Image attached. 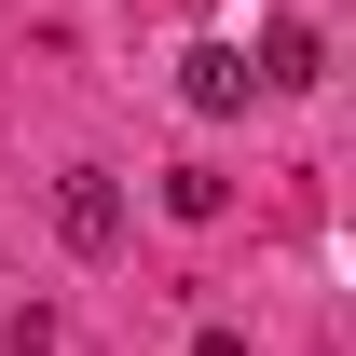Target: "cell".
<instances>
[{
  "instance_id": "cell-1",
  "label": "cell",
  "mask_w": 356,
  "mask_h": 356,
  "mask_svg": "<svg viewBox=\"0 0 356 356\" xmlns=\"http://www.w3.org/2000/svg\"><path fill=\"white\" fill-rule=\"evenodd\" d=\"M55 233H69L83 261H110V247H124V178H110V165H69V178H55Z\"/></svg>"
},
{
  "instance_id": "cell-2",
  "label": "cell",
  "mask_w": 356,
  "mask_h": 356,
  "mask_svg": "<svg viewBox=\"0 0 356 356\" xmlns=\"http://www.w3.org/2000/svg\"><path fill=\"white\" fill-rule=\"evenodd\" d=\"M247 83H261V96H315V83H329V42H315L302 14H274V28H261V69H247Z\"/></svg>"
},
{
  "instance_id": "cell-3",
  "label": "cell",
  "mask_w": 356,
  "mask_h": 356,
  "mask_svg": "<svg viewBox=\"0 0 356 356\" xmlns=\"http://www.w3.org/2000/svg\"><path fill=\"white\" fill-rule=\"evenodd\" d=\"M178 96H192L206 124H233V110H247L261 83H247V55H233V42H192V55H178Z\"/></svg>"
},
{
  "instance_id": "cell-4",
  "label": "cell",
  "mask_w": 356,
  "mask_h": 356,
  "mask_svg": "<svg viewBox=\"0 0 356 356\" xmlns=\"http://www.w3.org/2000/svg\"><path fill=\"white\" fill-rule=\"evenodd\" d=\"M165 206H178V220H220V206H233V178H206V165H178V178H165Z\"/></svg>"
},
{
  "instance_id": "cell-5",
  "label": "cell",
  "mask_w": 356,
  "mask_h": 356,
  "mask_svg": "<svg viewBox=\"0 0 356 356\" xmlns=\"http://www.w3.org/2000/svg\"><path fill=\"white\" fill-rule=\"evenodd\" d=\"M192 356H247V329H206V343H192Z\"/></svg>"
}]
</instances>
